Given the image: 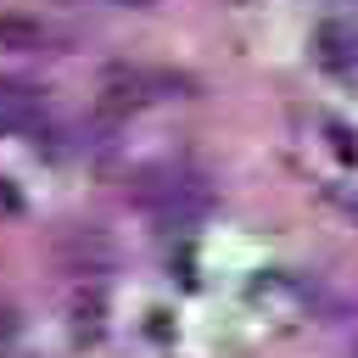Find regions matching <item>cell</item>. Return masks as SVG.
<instances>
[{
    "instance_id": "5b68a950",
    "label": "cell",
    "mask_w": 358,
    "mask_h": 358,
    "mask_svg": "<svg viewBox=\"0 0 358 358\" xmlns=\"http://www.w3.org/2000/svg\"><path fill=\"white\" fill-rule=\"evenodd\" d=\"M67 336L78 347L106 336V280H67Z\"/></svg>"
},
{
    "instance_id": "6da1fadb",
    "label": "cell",
    "mask_w": 358,
    "mask_h": 358,
    "mask_svg": "<svg viewBox=\"0 0 358 358\" xmlns=\"http://www.w3.org/2000/svg\"><path fill=\"white\" fill-rule=\"evenodd\" d=\"M129 201L162 224V229H190L213 213V185L196 173V168H179V162H157V168H140L129 179Z\"/></svg>"
},
{
    "instance_id": "3957f363",
    "label": "cell",
    "mask_w": 358,
    "mask_h": 358,
    "mask_svg": "<svg viewBox=\"0 0 358 358\" xmlns=\"http://www.w3.org/2000/svg\"><path fill=\"white\" fill-rule=\"evenodd\" d=\"M56 263H62L67 280H106V274L117 268V246H112L106 229H95V224H73V229L56 235Z\"/></svg>"
},
{
    "instance_id": "7a4b0ae2",
    "label": "cell",
    "mask_w": 358,
    "mask_h": 358,
    "mask_svg": "<svg viewBox=\"0 0 358 358\" xmlns=\"http://www.w3.org/2000/svg\"><path fill=\"white\" fill-rule=\"evenodd\" d=\"M157 101H196V78L173 67H145V62H106L101 67V112H134Z\"/></svg>"
},
{
    "instance_id": "52a82bcc",
    "label": "cell",
    "mask_w": 358,
    "mask_h": 358,
    "mask_svg": "<svg viewBox=\"0 0 358 358\" xmlns=\"http://www.w3.org/2000/svg\"><path fill=\"white\" fill-rule=\"evenodd\" d=\"M22 213H28V201H22V190H17V185H11L6 173H0V218H22Z\"/></svg>"
},
{
    "instance_id": "277c9868",
    "label": "cell",
    "mask_w": 358,
    "mask_h": 358,
    "mask_svg": "<svg viewBox=\"0 0 358 358\" xmlns=\"http://www.w3.org/2000/svg\"><path fill=\"white\" fill-rule=\"evenodd\" d=\"M73 34L39 11H22V6H6L0 11V50H17V56H67Z\"/></svg>"
},
{
    "instance_id": "8992f818",
    "label": "cell",
    "mask_w": 358,
    "mask_h": 358,
    "mask_svg": "<svg viewBox=\"0 0 358 358\" xmlns=\"http://www.w3.org/2000/svg\"><path fill=\"white\" fill-rule=\"evenodd\" d=\"M45 129V90L0 73V134H34Z\"/></svg>"
},
{
    "instance_id": "9c48e42d",
    "label": "cell",
    "mask_w": 358,
    "mask_h": 358,
    "mask_svg": "<svg viewBox=\"0 0 358 358\" xmlns=\"http://www.w3.org/2000/svg\"><path fill=\"white\" fill-rule=\"evenodd\" d=\"M352 358H358V352H352Z\"/></svg>"
},
{
    "instance_id": "ba28073f",
    "label": "cell",
    "mask_w": 358,
    "mask_h": 358,
    "mask_svg": "<svg viewBox=\"0 0 358 358\" xmlns=\"http://www.w3.org/2000/svg\"><path fill=\"white\" fill-rule=\"evenodd\" d=\"M112 6H134V11H151L157 0H112Z\"/></svg>"
}]
</instances>
